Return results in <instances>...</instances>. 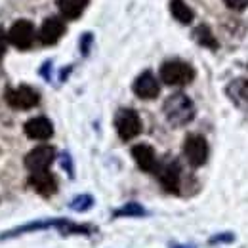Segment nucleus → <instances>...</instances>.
Returning a JSON list of instances; mask_svg holds the SVG:
<instances>
[{
  "instance_id": "obj_1",
  "label": "nucleus",
  "mask_w": 248,
  "mask_h": 248,
  "mask_svg": "<svg viewBox=\"0 0 248 248\" xmlns=\"http://www.w3.org/2000/svg\"><path fill=\"white\" fill-rule=\"evenodd\" d=\"M162 111H164L166 121L172 124V126H176V128L189 124L193 121V117H195V105H193V101L182 92L172 93L164 101Z\"/></svg>"
},
{
  "instance_id": "obj_2",
  "label": "nucleus",
  "mask_w": 248,
  "mask_h": 248,
  "mask_svg": "<svg viewBox=\"0 0 248 248\" xmlns=\"http://www.w3.org/2000/svg\"><path fill=\"white\" fill-rule=\"evenodd\" d=\"M193 78H195V71L186 62L172 60V62L162 63L160 67V80L168 86H186Z\"/></svg>"
},
{
  "instance_id": "obj_3",
  "label": "nucleus",
  "mask_w": 248,
  "mask_h": 248,
  "mask_svg": "<svg viewBox=\"0 0 248 248\" xmlns=\"http://www.w3.org/2000/svg\"><path fill=\"white\" fill-rule=\"evenodd\" d=\"M34 38H36V31L32 21L29 19H17L8 31V42L14 44L17 50H29Z\"/></svg>"
},
{
  "instance_id": "obj_4",
  "label": "nucleus",
  "mask_w": 248,
  "mask_h": 248,
  "mask_svg": "<svg viewBox=\"0 0 248 248\" xmlns=\"http://www.w3.org/2000/svg\"><path fill=\"white\" fill-rule=\"evenodd\" d=\"M115 126H117L121 140L128 141V140H134L141 132V119L134 109H121L115 117Z\"/></svg>"
},
{
  "instance_id": "obj_5",
  "label": "nucleus",
  "mask_w": 248,
  "mask_h": 248,
  "mask_svg": "<svg viewBox=\"0 0 248 248\" xmlns=\"http://www.w3.org/2000/svg\"><path fill=\"white\" fill-rule=\"evenodd\" d=\"M4 97H6V101H8L10 107L21 109V111L36 107L38 101H40L38 92H36L34 88H31V86H25V84H23V86H17V88H14V90H8V92L4 93Z\"/></svg>"
},
{
  "instance_id": "obj_6",
  "label": "nucleus",
  "mask_w": 248,
  "mask_h": 248,
  "mask_svg": "<svg viewBox=\"0 0 248 248\" xmlns=\"http://www.w3.org/2000/svg\"><path fill=\"white\" fill-rule=\"evenodd\" d=\"M54 158H56V149L52 145H40L27 153L25 166H27V170H31V174L32 172H44L50 168Z\"/></svg>"
},
{
  "instance_id": "obj_7",
  "label": "nucleus",
  "mask_w": 248,
  "mask_h": 248,
  "mask_svg": "<svg viewBox=\"0 0 248 248\" xmlns=\"http://www.w3.org/2000/svg\"><path fill=\"white\" fill-rule=\"evenodd\" d=\"M184 153L191 166H202L208 158V143L202 136H189L184 143Z\"/></svg>"
},
{
  "instance_id": "obj_8",
  "label": "nucleus",
  "mask_w": 248,
  "mask_h": 248,
  "mask_svg": "<svg viewBox=\"0 0 248 248\" xmlns=\"http://www.w3.org/2000/svg\"><path fill=\"white\" fill-rule=\"evenodd\" d=\"M134 93L141 99H155L158 92H160V86H158V80L155 78V75L151 71H145L141 73L136 80H134Z\"/></svg>"
},
{
  "instance_id": "obj_9",
  "label": "nucleus",
  "mask_w": 248,
  "mask_h": 248,
  "mask_svg": "<svg viewBox=\"0 0 248 248\" xmlns=\"http://www.w3.org/2000/svg\"><path fill=\"white\" fill-rule=\"evenodd\" d=\"M23 130H25L27 138L36 140V141H44V140H50L54 136V124L46 117H34L31 121H27Z\"/></svg>"
},
{
  "instance_id": "obj_10",
  "label": "nucleus",
  "mask_w": 248,
  "mask_h": 248,
  "mask_svg": "<svg viewBox=\"0 0 248 248\" xmlns=\"http://www.w3.org/2000/svg\"><path fill=\"white\" fill-rule=\"evenodd\" d=\"M65 32V23H63L60 17H46L42 27H40V32H38V38L42 44L46 46H52L56 44Z\"/></svg>"
},
{
  "instance_id": "obj_11",
  "label": "nucleus",
  "mask_w": 248,
  "mask_h": 248,
  "mask_svg": "<svg viewBox=\"0 0 248 248\" xmlns=\"http://www.w3.org/2000/svg\"><path fill=\"white\" fill-rule=\"evenodd\" d=\"M132 156H134V160L138 162V166H140L143 172H156L158 162H156V155L151 145H147V143H138V145H134V147H132Z\"/></svg>"
},
{
  "instance_id": "obj_12",
  "label": "nucleus",
  "mask_w": 248,
  "mask_h": 248,
  "mask_svg": "<svg viewBox=\"0 0 248 248\" xmlns=\"http://www.w3.org/2000/svg\"><path fill=\"white\" fill-rule=\"evenodd\" d=\"M29 184H31V187L36 193H40L44 197L56 193V189H58L56 178L48 170H44V172H32L31 178H29Z\"/></svg>"
},
{
  "instance_id": "obj_13",
  "label": "nucleus",
  "mask_w": 248,
  "mask_h": 248,
  "mask_svg": "<svg viewBox=\"0 0 248 248\" xmlns=\"http://www.w3.org/2000/svg\"><path fill=\"white\" fill-rule=\"evenodd\" d=\"M158 180H160V184H162V187H164L166 191L178 193V191H180V166H178L176 162H168V164L160 170Z\"/></svg>"
},
{
  "instance_id": "obj_14",
  "label": "nucleus",
  "mask_w": 248,
  "mask_h": 248,
  "mask_svg": "<svg viewBox=\"0 0 248 248\" xmlns=\"http://www.w3.org/2000/svg\"><path fill=\"white\" fill-rule=\"evenodd\" d=\"M88 0H58V8L65 19H77L86 10Z\"/></svg>"
},
{
  "instance_id": "obj_15",
  "label": "nucleus",
  "mask_w": 248,
  "mask_h": 248,
  "mask_svg": "<svg viewBox=\"0 0 248 248\" xmlns=\"http://www.w3.org/2000/svg\"><path fill=\"white\" fill-rule=\"evenodd\" d=\"M170 12H172L174 19H178L184 25H189L193 21V17H195L193 10L187 6L186 0H170Z\"/></svg>"
},
{
  "instance_id": "obj_16",
  "label": "nucleus",
  "mask_w": 248,
  "mask_h": 248,
  "mask_svg": "<svg viewBox=\"0 0 248 248\" xmlns=\"http://www.w3.org/2000/svg\"><path fill=\"white\" fill-rule=\"evenodd\" d=\"M229 95H231L237 103L248 107V80H235V82L229 86Z\"/></svg>"
},
{
  "instance_id": "obj_17",
  "label": "nucleus",
  "mask_w": 248,
  "mask_h": 248,
  "mask_svg": "<svg viewBox=\"0 0 248 248\" xmlns=\"http://www.w3.org/2000/svg\"><path fill=\"white\" fill-rule=\"evenodd\" d=\"M195 36H197V40H199L202 46H208V48H217L216 38L212 36V32H210V29H208V27L201 25V27L195 31Z\"/></svg>"
},
{
  "instance_id": "obj_18",
  "label": "nucleus",
  "mask_w": 248,
  "mask_h": 248,
  "mask_svg": "<svg viewBox=\"0 0 248 248\" xmlns=\"http://www.w3.org/2000/svg\"><path fill=\"white\" fill-rule=\"evenodd\" d=\"M90 204H92V197H88V195H82V197L75 199L71 206H73L75 210H86V208H88Z\"/></svg>"
},
{
  "instance_id": "obj_19",
  "label": "nucleus",
  "mask_w": 248,
  "mask_h": 248,
  "mask_svg": "<svg viewBox=\"0 0 248 248\" xmlns=\"http://www.w3.org/2000/svg\"><path fill=\"white\" fill-rule=\"evenodd\" d=\"M123 214H136V216H140V214H143V208L138 206V204H128V206H124V210L117 212V216H123Z\"/></svg>"
},
{
  "instance_id": "obj_20",
  "label": "nucleus",
  "mask_w": 248,
  "mask_h": 248,
  "mask_svg": "<svg viewBox=\"0 0 248 248\" xmlns=\"http://www.w3.org/2000/svg\"><path fill=\"white\" fill-rule=\"evenodd\" d=\"M231 10H245L248 6V0H223Z\"/></svg>"
},
{
  "instance_id": "obj_21",
  "label": "nucleus",
  "mask_w": 248,
  "mask_h": 248,
  "mask_svg": "<svg viewBox=\"0 0 248 248\" xmlns=\"http://www.w3.org/2000/svg\"><path fill=\"white\" fill-rule=\"evenodd\" d=\"M90 42H92V34H90V32L82 34V38H80V50H82V54H88Z\"/></svg>"
},
{
  "instance_id": "obj_22",
  "label": "nucleus",
  "mask_w": 248,
  "mask_h": 248,
  "mask_svg": "<svg viewBox=\"0 0 248 248\" xmlns=\"http://www.w3.org/2000/svg\"><path fill=\"white\" fill-rule=\"evenodd\" d=\"M6 42H8V34L0 29V60H2L4 52H6Z\"/></svg>"
}]
</instances>
